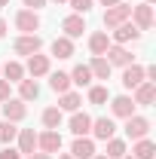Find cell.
Masks as SVG:
<instances>
[{"mask_svg": "<svg viewBox=\"0 0 156 159\" xmlns=\"http://www.w3.org/2000/svg\"><path fill=\"white\" fill-rule=\"evenodd\" d=\"M132 19V6L129 3H117V6H107L104 9V28H119L122 21H129Z\"/></svg>", "mask_w": 156, "mask_h": 159, "instance_id": "obj_2", "label": "cell"}, {"mask_svg": "<svg viewBox=\"0 0 156 159\" xmlns=\"http://www.w3.org/2000/svg\"><path fill=\"white\" fill-rule=\"evenodd\" d=\"M110 43H117V46H126V43H135V40H141V31H138L132 21H122L119 28H113L110 34Z\"/></svg>", "mask_w": 156, "mask_h": 159, "instance_id": "obj_4", "label": "cell"}, {"mask_svg": "<svg viewBox=\"0 0 156 159\" xmlns=\"http://www.w3.org/2000/svg\"><path fill=\"white\" fill-rule=\"evenodd\" d=\"M9 86H12V83H6V80H0V104H3V101L9 98V92H12Z\"/></svg>", "mask_w": 156, "mask_h": 159, "instance_id": "obj_34", "label": "cell"}, {"mask_svg": "<svg viewBox=\"0 0 156 159\" xmlns=\"http://www.w3.org/2000/svg\"><path fill=\"white\" fill-rule=\"evenodd\" d=\"M89 129H92V116L83 113V110H74V116H71V132H74L77 138H86Z\"/></svg>", "mask_w": 156, "mask_h": 159, "instance_id": "obj_17", "label": "cell"}, {"mask_svg": "<svg viewBox=\"0 0 156 159\" xmlns=\"http://www.w3.org/2000/svg\"><path fill=\"white\" fill-rule=\"evenodd\" d=\"M80 104H83V98H80L77 92H61V101H58V110L64 113H74V110H80Z\"/></svg>", "mask_w": 156, "mask_h": 159, "instance_id": "obj_27", "label": "cell"}, {"mask_svg": "<svg viewBox=\"0 0 156 159\" xmlns=\"http://www.w3.org/2000/svg\"><path fill=\"white\" fill-rule=\"evenodd\" d=\"M135 107H150L156 101V83H150V80H144L141 86H135Z\"/></svg>", "mask_w": 156, "mask_h": 159, "instance_id": "obj_13", "label": "cell"}, {"mask_svg": "<svg viewBox=\"0 0 156 159\" xmlns=\"http://www.w3.org/2000/svg\"><path fill=\"white\" fill-rule=\"evenodd\" d=\"M89 132H92L98 141H110L117 135V125H113L110 116H98V119H92V129H89Z\"/></svg>", "mask_w": 156, "mask_h": 159, "instance_id": "obj_14", "label": "cell"}, {"mask_svg": "<svg viewBox=\"0 0 156 159\" xmlns=\"http://www.w3.org/2000/svg\"><path fill=\"white\" fill-rule=\"evenodd\" d=\"M19 135V129H16V122H6V119H0V144L6 147V144H12Z\"/></svg>", "mask_w": 156, "mask_h": 159, "instance_id": "obj_30", "label": "cell"}, {"mask_svg": "<svg viewBox=\"0 0 156 159\" xmlns=\"http://www.w3.org/2000/svg\"><path fill=\"white\" fill-rule=\"evenodd\" d=\"M153 21H156L153 19V3H138V6H132V25H135L141 34L150 31Z\"/></svg>", "mask_w": 156, "mask_h": 159, "instance_id": "obj_1", "label": "cell"}, {"mask_svg": "<svg viewBox=\"0 0 156 159\" xmlns=\"http://www.w3.org/2000/svg\"><path fill=\"white\" fill-rule=\"evenodd\" d=\"M144 3H153V0H144Z\"/></svg>", "mask_w": 156, "mask_h": 159, "instance_id": "obj_44", "label": "cell"}, {"mask_svg": "<svg viewBox=\"0 0 156 159\" xmlns=\"http://www.w3.org/2000/svg\"><path fill=\"white\" fill-rule=\"evenodd\" d=\"M16 28H19L21 34H37L40 31V16L34 9H19L16 12Z\"/></svg>", "mask_w": 156, "mask_h": 159, "instance_id": "obj_6", "label": "cell"}, {"mask_svg": "<svg viewBox=\"0 0 156 159\" xmlns=\"http://www.w3.org/2000/svg\"><path fill=\"white\" fill-rule=\"evenodd\" d=\"M40 46H43V37L40 34H21L12 43V52L16 55H34V52H40Z\"/></svg>", "mask_w": 156, "mask_h": 159, "instance_id": "obj_5", "label": "cell"}, {"mask_svg": "<svg viewBox=\"0 0 156 159\" xmlns=\"http://www.w3.org/2000/svg\"><path fill=\"white\" fill-rule=\"evenodd\" d=\"M122 129H126V138H129V141H141V138H147V135H150V119L135 113V116L126 119V125H122Z\"/></svg>", "mask_w": 156, "mask_h": 159, "instance_id": "obj_3", "label": "cell"}, {"mask_svg": "<svg viewBox=\"0 0 156 159\" xmlns=\"http://www.w3.org/2000/svg\"><path fill=\"white\" fill-rule=\"evenodd\" d=\"M126 153H129V150H126V141H119V138H110V141H107V153H104L107 159H122Z\"/></svg>", "mask_w": 156, "mask_h": 159, "instance_id": "obj_29", "label": "cell"}, {"mask_svg": "<svg viewBox=\"0 0 156 159\" xmlns=\"http://www.w3.org/2000/svg\"><path fill=\"white\" fill-rule=\"evenodd\" d=\"M49 86H52V92H71V74H64V70H55V74H49Z\"/></svg>", "mask_w": 156, "mask_h": 159, "instance_id": "obj_25", "label": "cell"}, {"mask_svg": "<svg viewBox=\"0 0 156 159\" xmlns=\"http://www.w3.org/2000/svg\"><path fill=\"white\" fill-rule=\"evenodd\" d=\"M107 46H110L107 31H95V34L89 37V52H92V55H104V52H107Z\"/></svg>", "mask_w": 156, "mask_h": 159, "instance_id": "obj_21", "label": "cell"}, {"mask_svg": "<svg viewBox=\"0 0 156 159\" xmlns=\"http://www.w3.org/2000/svg\"><path fill=\"white\" fill-rule=\"evenodd\" d=\"M21 3H25L28 9H34V12H37V9H43V6L49 3V0H21Z\"/></svg>", "mask_w": 156, "mask_h": 159, "instance_id": "obj_35", "label": "cell"}, {"mask_svg": "<svg viewBox=\"0 0 156 159\" xmlns=\"http://www.w3.org/2000/svg\"><path fill=\"white\" fill-rule=\"evenodd\" d=\"M25 74H31V80H37V77H46V74H49V55H40V52L28 55Z\"/></svg>", "mask_w": 156, "mask_h": 159, "instance_id": "obj_10", "label": "cell"}, {"mask_svg": "<svg viewBox=\"0 0 156 159\" xmlns=\"http://www.w3.org/2000/svg\"><path fill=\"white\" fill-rule=\"evenodd\" d=\"M0 159H21V153H19V150H12V147L6 144V147L0 150Z\"/></svg>", "mask_w": 156, "mask_h": 159, "instance_id": "obj_33", "label": "cell"}, {"mask_svg": "<svg viewBox=\"0 0 156 159\" xmlns=\"http://www.w3.org/2000/svg\"><path fill=\"white\" fill-rule=\"evenodd\" d=\"M107 101H110L107 86H89V104H107Z\"/></svg>", "mask_w": 156, "mask_h": 159, "instance_id": "obj_31", "label": "cell"}, {"mask_svg": "<svg viewBox=\"0 0 156 159\" xmlns=\"http://www.w3.org/2000/svg\"><path fill=\"white\" fill-rule=\"evenodd\" d=\"M6 3H9V0H0V9H3V6H6Z\"/></svg>", "mask_w": 156, "mask_h": 159, "instance_id": "obj_41", "label": "cell"}, {"mask_svg": "<svg viewBox=\"0 0 156 159\" xmlns=\"http://www.w3.org/2000/svg\"><path fill=\"white\" fill-rule=\"evenodd\" d=\"M144 83V67L141 64H129V67H122V86L126 89H135Z\"/></svg>", "mask_w": 156, "mask_h": 159, "instance_id": "obj_19", "label": "cell"}, {"mask_svg": "<svg viewBox=\"0 0 156 159\" xmlns=\"http://www.w3.org/2000/svg\"><path fill=\"white\" fill-rule=\"evenodd\" d=\"M67 3H71V9H74L77 16H86V12L95 6V0H67Z\"/></svg>", "mask_w": 156, "mask_h": 159, "instance_id": "obj_32", "label": "cell"}, {"mask_svg": "<svg viewBox=\"0 0 156 159\" xmlns=\"http://www.w3.org/2000/svg\"><path fill=\"white\" fill-rule=\"evenodd\" d=\"M110 113L119 116V119L135 116V101H132V95H117V98H110Z\"/></svg>", "mask_w": 156, "mask_h": 159, "instance_id": "obj_11", "label": "cell"}, {"mask_svg": "<svg viewBox=\"0 0 156 159\" xmlns=\"http://www.w3.org/2000/svg\"><path fill=\"white\" fill-rule=\"evenodd\" d=\"M37 95H40L37 80H19V98L21 101H34Z\"/></svg>", "mask_w": 156, "mask_h": 159, "instance_id": "obj_26", "label": "cell"}, {"mask_svg": "<svg viewBox=\"0 0 156 159\" xmlns=\"http://www.w3.org/2000/svg\"><path fill=\"white\" fill-rule=\"evenodd\" d=\"M101 6H117V3H122V0H98Z\"/></svg>", "mask_w": 156, "mask_h": 159, "instance_id": "obj_37", "label": "cell"}, {"mask_svg": "<svg viewBox=\"0 0 156 159\" xmlns=\"http://www.w3.org/2000/svg\"><path fill=\"white\" fill-rule=\"evenodd\" d=\"M52 55H55V58H71V55H74V40L55 37L52 40Z\"/></svg>", "mask_w": 156, "mask_h": 159, "instance_id": "obj_22", "label": "cell"}, {"mask_svg": "<svg viewBox=\"0 0 156 159\" xmlns=\"http://www.w3.org/2000/svg\"><path fill=\"white\" fill-rule=\"evenodd\" d=\"M25 159H52V156H49V153H28Z\"/></svg>", "mask_w": 156, "mask_h": 159, "instance_id": "obj_36", "label": "cell"}, {"mask_svg": "<svg viewBox=\"0 0 156 159\" xmlns=\"http://www.w3.org/2000/svg\"><path fill=\"white\" fill-rule=\"evenodd\" d=\"M89 70H92V80H110V70H113V64L104 58V55H92V64H89Z\"/></svg>", "mask_w": 156, "mask_h": 159, "instance_id": "obj_18", "label": "cell"}, {"mask_svg": "<svg viewBox=\"0 0 156 159\" xmlns=\"http://www.w3.org/2000/svg\"><path fill=\"white\" fill-rule=\"evenodd\" d=\"M37 150L40 153H58L61 150V135L55 129H46L43 135H37Z\"/></svg>", "mask_w": 156, "mask_h": 159, "instance_id": "obj_12", "label": "cell"}, {"mask_svg": "<svg viewBox=\"0 0 156 159\" xmlns=\"http://www.w3.org/2000/svg\"><path fill=\"white\" fill-rule=\"evenodd\" d=\"M104 58L110 61V64H117V67H129V64H135V55H132L126 46H117V43H110V46H107Z\"/></svg>", "mask_w": 156, "mask_h": 159, "instance_id": "obj_7", "label": "cell"}, {"mask_svg": "<svg viewBox=\"0 0 156 159\" xmlns=\"http://www.w3.org/2000/svg\"><path fill=\"white\" fill-rule=\"evenodd\" d=\"M0 74H3L6 83H19V80H25V67H21L19 61H6V64L0 67Z\"/></svg>", "mask_w": 156, "mask_h": 159, "instance_id": "obj_23", "label": "cell"}, {"mask_svg": "<svg viewBox=\"0 0 156 159\" xmlns=\"http://www.w3.org/2000/svg\"><path fill=\"white\" fill-rule=\"evenodd\" d=\"M71 156L74 159H92L95 156V141L89 138V135H86V138H77L71 144Z\"/></svg>", "mask_w": 156, "mask_h": 159, "instance_id": "obj_15", "label": "cell"}, {"mask_svg": "<svg viewBox=\"0 0 156 159\" xmlns=\"http://www.w3.org/2000/svg\"><path fill=\"white\" fill-rule=\"evenodd\" d=\"M40 119H43V125H46V129H55V132H58V125H61V110H58V107H46Z\"/></svg>", "mask_w": 156, "mask_h": 159, "instance_id": "obj_28", "label": "cell"}, {"mask_svg": "<svg viewBox=\"0 0 156 159\" xmlns=\"http://www.w3.org/2000/svg\"><path fill=\"white\" fill-rule=\"evenodd\" d=\"M129 156H135V159H153L156 156V144L150 138H141V141H135V147H132Z\"/></svg>", "mask_w": 156, "mask_h": 159, "instance_id": "obj_20", "label": "cell"}, {"mask_svg": "<svg viewBox=\"0 0 156 159\" xmlns=\"http://www.w3.org/2000/svg\"><path fill=\"white\" fill-rule=\"evenodd\" d=\"M25 116H28V107H25L21 98H6L3 101V119L6 122H21Z\"/></svg>", "mask_w": 156, "mask_h": 159, "instance_id": "obj_8", "label": "cell"}, {"mask_svg": "<svg viewBox=\"0 0 156 159\" xmlns=\"http://www.w3.org/2000/svg\"><path fill=\"white\" fill-rule=\"evenodd\" d=\"M52 3H67V0H52Z\"/></svg>", "mask_w": 156, "mask_h": 159, "instance_id": "obj_42", "label": "cell"}, {"mask_svg": "<svg viewBox=\"0 0 156 159\" xmlns=\"http://www.w3.org/2000/svg\"><path fill=\"white\" fill-rule=\"evenodd\" d=\"M58 159H74V156H71V153H61V156Z\"/></svg>", "mask_w": 156, "mask_h": 159, "instance_id": "obj_39", "label": "cell"}, {"mask_svg": "<svg viewBox=\"0 0 156 159\" xmlns=\"http://www.w3.org/2000/svg\"><path fill=\"white\" fill-rule=\"evenodd\" d=\"M61 31H64V37H67V40H77V37H83L89 28H86V19L74 12V16H67V19L61 21Z\"/></svg>", "mask_w": 156, "mask_h": 159, "instance_id": "obj_9", "label": "cell"}, {"mask_svg": "<svg viewBox=\"0 0 156 159\" xmlns=\"http://www.w3.org/2000/svg\"><path fill=\"white\" fill-rule=\"evenodd\" d=\"M6 31H9V28H6V21H3V19H0V40H3V37H6Z\"/></svg>", "mask_w": 156, "mask_h": 159, "instance_id": "obj_38", "label": "cell"}, {"mask_svg": "<svg viewBox=\"0 0 156 159\" xmlns=\"http://www.w3.org/2000/svg\"><path fill=\"white\" fill-rule=\"evenodd\" d=\"M122 159H135V156H129V153H126V156H122Z\"/></svg>", "mask_w": 156, "mask_h": 159, "instance_id": "obj_43", "label": "cell"}, {"mask_svg": "<svg viewBox=\"0 0 156 159\" xmlns=\"http://www.w3.org/2000/svg\"><path fill=\"white\" fill-rule=\"evenodd\" d=\"M92 159H107V156H104V153H95V156H92Z\"/></svg>", "mask_w": 156, "mask_h": 159, "instance_id": "obj_40", "label": "cell"}, {"mask_svg": "<svg viewBox=\"0 0 156 159\" xmlns=\"http://www.w3.org/2000/svg\"><path fill=\"white\" fill-rule=\"evenodd\" d=\"M71 86H92V70L89 64H77L71 70Z\"/></svg>", "mask_w": 156, "mask_h": 159, "instance_id": "obj_24", "label": "cell"}, {"mask_svg": "<svg viewBox=\"0 0 156 159\" xmlns=\"http://www.w3.org/2000/svg\"><path fill=\"white\" fill-rule=\"evenodd\" d=\"M16 141H19V153H37V132L34 129H19V135H16Z\"/></svg>", "mask_w": 156, "mask_h": 159, "instance_id": "obj_16", "label": "cell"}]
</instances>
